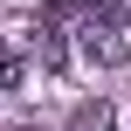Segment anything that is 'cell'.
Wrapping results in <instances>:
<instances>
[{
    "label": "cell",
    "mask_w": 131,
    "mask_h": 131,
    "mask_svg": "<svg viewBox=\"0 0 131 131\" xmlns=\"http://www.w3.org/2000/svg\"><path fill=\"white\" fill-rule=\"evenodd\" d=\"M76 41H83V55H90L97 69H124V62H131V41L117 35V28H97V21H83V28H76Z\"/></svg>",
    "instance_id": "obj_1"
},
{
    "label": "cell",
    "mask_w": 131,
    "mask_h": 131,
    "mask_svg": "<svg viewBox=\"0 0 131 131\" xmlns=\"http://www.w3.org/2000/svg\"><path fill=\"white\" fill-rule=\"evenodd\" d=\"M28 48H35V62H41V69H69V41H62V28H55V21H41V28L28 35Z\"/></svg>",
    "instance_id": "obj_2"
},
{
    "label": "cell",
    "mask_w": 131,
    "mask_h": 131,
    "mask_svg": "<svg viewBox=\"0 0 131 131\" xmlns=\"http://www.w3.org/2000/svg\"><path fill=\"white\" fill-rule=\"evenodd\" d=\"M69 131H117V111H111L104 97H83V104L69 111Z\"/></svg>",
    "instance_id": "obj_3"
},
{
    "label": "cell",
    "mask_w": 131,
    "mask_h": 131,
    "mask_svg": "<svg viewBox=\"0 0 131 131\" xmlns=\"http://www.w3.org/2000/svg\"><path fill=\"white\" fill-rule=\"evenodd\" d=\"M83 21H97V28H131V0H83Z\"/></svg>",
    "instance_id": "obj_4"
},
{
    "label": "cell",
    "mask_w": 131,
    "mask_h": 131,
    "mask_svg": "<svg viewBox=\"0 0 131 131\" xmlns=\"http://www.w3.org/2000/svg\"><path fill=\"white\" fill-rule=\"evenodd\" d=\"M28 55H35L28 41H0V90H14V83H21V69H28Z\"/></svg>",
    "instance_id": "obj_5"
},
{
    "label": "cell",
    "mask_w": 131,
    "mask_h": 131,
    "mask_svg": "<svg viewBox=\"0 0 131 131\" xmlns=\"http://www.w3.org/2000/svg\"><path fill=\"white\" fill-rule=\"evenodd\" d=\"M41 7H83V0H41Z\"/></svg>",
    "instance_id": "obj_6"
}]
</instances>
